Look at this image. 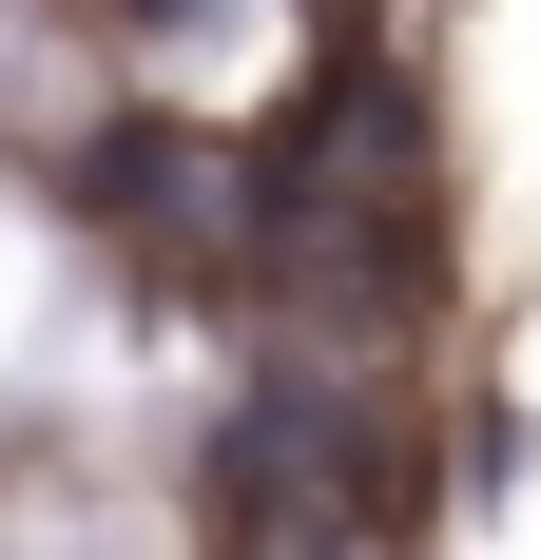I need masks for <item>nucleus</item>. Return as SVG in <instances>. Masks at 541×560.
<instances>
[{"label": "nucleus", "instance_id": "nucleus-1", "mask_svg": "<svg viewBox=\"0 0 541 560\" xmlns=\"http://www.w3.org/2000/svg\"><path fill=\"white\" fill-rule=\"evenodd\" d=\"M116 20H136V39H194V20H232V0H116Z\"/></svg>", "mask_w": 541, "mask_h": 560}]
</instances>
